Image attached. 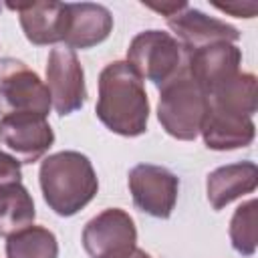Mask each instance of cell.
<instances>
[{
  "label": "cell",
  "instance_id": "cell-1",
  "mask_svg": "<svg viewBox=\"0 0 258 258\" xmlns=\"http://www.w3.org/2000/svg\"><path fill=\"white\" fill-rule=\"evenodd\" d=\"M95 113L99 121L117 135L139 137L147 131V91L143 79L127 60H113L101 71Z\"/></svg>",
  "mask_w": 258,
  "mask_h": 258
},
{
  "label": "cell",
  "instance_id": "cell-9",
  "mask_svg": "<svg viewBox=\"0 0 258 258\" xmlns=\"http://www.w3.org/2000/svg\"><path fill=\"white\" fill-rule=\"evenodd\" d=\"M46 87L58 115L83 109L87 101L85 71L77 52L69 46H54L46 58Z\"/></svg>",
  "mask_w": 258,
  "mask_h": 258
},
{
  "label": "cell",
  "instance_id": "cell-12",
  "mask_svg": "<svg viewBox=\"0 0 258 258\" xmlns=\"http://www.w3.org/2000/svg\"><path fill=\"white\" fill-rule=\"evenodd\" d=\"M8 8L18 12V20L28 42L36 46H44L64 40L69 28V4L24 2V4H8Z\"/></svg>",
  "mask_w": 258,
  "mask_h": 258
},
{
  "label": "cell",
  "instance_id": "cell-5",
  "mask_svg": "<svg viewBox=\"0 0 258 258\" xmlns=\"http://www.w3.org/2000/svg\"><path fill=\"white\" fill-rule=\"evenodd\" d=\"M54 143V131L40 113H6L0 119V151L20 165L38 161Z\"/></svg>",
  "mask_w": 258,
  "mask_h": 258
},
{
  "label": "cell",
  "instance_id": "cell-6",
  "mask_svg": "<svg viewBox=\"0 0 258 258\" xmlns=\"http://www.w3.org/2000/svg\"><path fill=\"white\" fill-rule=\"evenodd\" d=\"M0 107L6 113H40L48 115L52 103L46 83L22 60L0 58Z\"/></svg>",
  "mask_w": 258,
  "mask_h": 258
},
{
  "label": "cell",
  "instance_id": "cell-13",
  "mask_svg": "<svg viewBox=\"0 0 258 258\" xmlns=\"http://www.w3.org/2000/svg\"><path fill=\"white\" fill-rule=\"evenodd\" d=\"M200 133L208 149L232 151V149L248 147L254 141L256 127L252 117L208 105Z\"/></svg>",
  "mask_w": 258,
  "mask_h": 258
},
{
  "label": "cell",
  "instance_id": "cell-23",
  "mask_svg": "<svg viewBox=\"0 0 258 258\" xmlns=\"http://www.w3.org/2000/svg\"><path fill=\"white\" fill-rule=\"evenodd\" d=\"M123 258H153L151 254H147L145 250H141V248H133L127 256H123Z\"/></svg>",
  "mask_w": 258,
  "mask_h": 258
},
{
  "label": "cell",
  "instance_id": "cell-4",
  "mask_svg": "<svg viewBox=\"0 0 258 258\" xmlns=\"http://www.w3.org/2000/svg\"><path fill=\"white\" fill-rule=\"evenodd\" d=\"M127 62L145 81L161 87L181 67L179 42L163 30H143L133 36L127 48Z\"/></svg>",
  "mask_w": 258,
  "mask_h": 258
},
{
  "label": "cell",
  "instance_id": "cell-3",
  "mask_svg": "<svg viewBox=\"0 0 258 258\" xmlns=\"http://www.w3.org/2000/svg\"><path fill=\"white\" fill-rule=\"evenodd\" d=\"M206 111L208 95L189 77L185 64L181 62L179 71L159 87L157 119L167 135L191 141L200 135Z\"/></svg>",
  "mask_w": 258,
  "mask_h": 258
},
{
  "label": "cell",
  "instance_id": "cell-15",
  "mask_svg": "<svg viewBox=\"0 0 258 258\" xmlns=\"http://www.w3.org/2000/svg\"><path fill=\"white\" fill-rule=\"evenodd\" d=\"M258 185V167L254 161H238L216 167L206 179L208 202L214 210H222L234 200L252 194Z\"/></svg>",
  "mask_w": 258,
  "mask_h": 258
},
{
  "label": "cell",
  "instance_id": "cell-22",
  "mask_svg": "<svg viewBox=\"0 0 258 258\" xmlns=\"http://www.w3.org/2000/svg\"><path fill=\"white\" fill-rule=\"evenodd\" d=\"M143 6L155 10V12H161L165 18L177 14L179 10H183L187 6V2H175V0H169V2H161V4H151V2H143Z\"/></svg>",
  "mask_w": 258,
  "mask_h": 258
},
{
  "label": "cell",
  "instance_id": "cell-20",
  "mask_svg": "<svg viewBox=\"0 0 258 258\" xmlns=\"http://www.w3.org/2000/svg\"><path fill=\"white\" fill-rule=\"evenodd\" d=\"M20 181H22L20 163L14 157L0 151V187L10 185V183H20Z\"/></svg>",
  "mask_w": 258,
  "mask_h": 258
},
{
  "label": "cell",
  "instance_id": "cell-18",
  "mask_svg": "<svg viewBox=\"0 0 258 258\" xmlns=\"http://www.w3.org/2000/svg\"><path fill=\"white\" fill-rule=\"evenodd\" d=\"M6 258H58L56 236L44 226H28L6 242Z\"/></svg>",
  "mask_w": 258,
  "mask_h": 258
},
{
  "label": "cell",
  "instance_id": "cell-19",
  "mask_svg": "<svg viewBox=\"0 0 258 258\" xmlns=\"http://www.w3.org/2000/svg\"><path fill=\"white\" fill-rule=\"evenodd\" d=\"M256 200H248L242 206L236 208L232 220H230V242L232 248L242 256H252L256 252Z\"/></svg>",
  "mask_w": 258,
  "mask_h": 258
},
{
  "label": "cell",
  "instance_id": "cell-7",
  "mask_svg": "<svg viewBox=\"0 0 258 258\" xmlns=\"http://www.w3.org/2000/svg\"><path fill=\"white\" fill-rule=\"evenodd\" d=\"M135 244V222L121 208L103 210L83 228V248L91 258H123Z\"/></svg>",
  "mask_w": 258,
  "mask_h": 258
},
{
  "label": "cell",
  "instance_id": "cell-10",
  "mask_svg": "<svg viewBox=\"0 0 258 258\" xmlns=\"http://www.w3.org/2000/svg\"><path fill=\"white\" fill-rule=\"evenodd\" d=\"M169 30L173 32L171 36L179 42V46L185 52L198 50L208 44L216 42H236L240 38V30L220 18L208 16L206 12L191 8L189 4L179 10L177 14L165 18Z\"/></svg>",
  "mask_w": 258,
  "mask_h": 258
},
{
  "label": "cell",
  "instance_id": "cell-8",
  "mask_svg": "<svg viewBox=\"0 0 258 258\" xmlns=\"http://www.w3.org/2000/svg\"><path fill=\"white\" fill-rule=\"evenodd\" d=\"M127 183L137 210L159 220L171 216L179 194V179L173 171L163 165L139 163L129 171Z\"/></svg>",
  "mask_w": 258,
  "mask_h": 258
},
{
  "label": "cell",
  "instance_id": "cell-14",
  "mask_svg": "<svg viewBox=\"0 0 258 258\" xmlns=\"http://www.w3.org/2000/svg\"><path fill=\"white\" fill-rule=\"evenodd\" d=\"M113 30V16L107 6L95 2L69 4V28L64 34V46L91 48L107 40Z\"/></svg>",
  "mask_w": 258,
  "mask_h": 258
},
{
  "label": "cell",
  "instance_id": "cell-16",
  "mask_svg": "<svg viewBox=\"0 0 258 258\" xmlns=\"http://www.w3.org/2000/svg\"><path fill=\"white\" fill-rule=\"evenodd\" d=\"M34 218V200L22 183L0 187V238H8L32 226Z\"/></svg>",
  "mask_w": 258,
  "mask_h": 258
},
{
  "label": "cell",
  "instance_id": "cell-17",
  "mask_svg": "<svg viewBox=\"0 0 258 258\" xmlns=\"http://www.w3.org/2000/svg\"><path fill=\"white\" fill-rule=\"evenodd\" d=\"M208 105L228 109L246 117H252L258 107L256 77L252 73H238L212 93H208Z\"/></svg>",
  "mask_w": 258,
  "mask_h": 258
},
{
  "label": "cell",
  "instance_id": "cell-11",
  "mask_svg": "<svg viewBox=\"0 0 258 258\" xmlns=\"http://www.w3.org/2000/svg\"><path fill=\"white\" fill-rule=\"evenodd\" d=\"M183 64L208 95L240 73L242 50L232 42H216L187 52Z\"/></svg>",
  "mask_w": 258,
  "mask_h": 258
},
{
  "label": "cell",
  "instance_id": "cell-2",
  "mask_svg": "<svg viewBox=\"0 0 258 258\" xmlns=\"http://www.w3.org/2000/svg\"><path fill=\"white\" fill-rule=\"evenodd\" d=\"M38 183L46 206L62 218L81 212L99 189L91 159L73 149L44 157L38 169Z\"/></svg>",
  "mask_w": 258,
  "mask_h": 258
},
{
  "label": "cell",
  "instance_id": "cell-21",
  "mask_svg": "<svg viewBox=\"0 0 258 258\" xmlns=\"http://www.w3.org/2000/svg\"><path fill=\"white\" fill-rule=\"evenodd\" d=\"M214 6L222 12H230L238 18H252L256 14V8H258L256 2H242V4L240 2H232V4H216L214 2Z\"/></svg>",
  "mask_w": 258,
  "mask_h": 258
}]
</instances>
